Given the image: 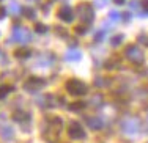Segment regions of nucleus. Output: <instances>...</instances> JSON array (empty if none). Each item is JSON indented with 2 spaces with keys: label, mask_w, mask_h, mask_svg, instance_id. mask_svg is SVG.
Wrapping results in <instances>:
<instances>
[{
  "label": "nucleus",
  "mask_w": 148,
  "mask_h": 143,
  "mask_svg": "<svg viewBox=\"0 0 148 143\" xmlns=\"http://www.w3.org/2000/svg\"><path fill=\"white\" fill-rule=\"evenodd\" d=\"M63 129V120L58 116L52 118L51 121H49V129L44 132V140L49 142V143H55L58 140V135L60 132H62Z\"/></svg>",
  "instance_id": "obj_1"
},
{
  "label": "nucleus",
  "mask_w": 148,
  "mask_h": 143,
  "mask_svg": "<svg viewBox=\"0 0 148 143\" xmlns=\"http://www.w3.org/2000/svg\"><path fill=\"white\" fill-rule=\"evenodd\" d=\"M140 129H142V124H140L139 118H126L121 123V131L125 132L128 137H136V135H139Z\"/></svg>",
  "instance_id": "obj_2"
},
{
  "label": "nucleus",
  "mask_w": 148,
  "mask_h": 143,
  "mask_svg": "<svg viewBox=\"0 0 148 143\" xmlns=\"http://www.w3.org/2000/svg\"><path fill=\"white\" fill-rule=\"evenodd\" d=\"M66 90L73 96H84L87 95V85L77 79H69L66 82Z\"/></svg>",
  "instance_id": "obj_3"
},
{
  "label": "nucleus",
  "mask_w": 148,
  "mask_h": 143,
  "mask_svg": "<svg viewBox=\"0 0 148 143\" xmlns=\"http://www.w3.org/2000/svg\"><path fill=\"white\" fill-rule=\"evenodd\" d=\"M77 16L80 17V20H82L84 24L90 25V24L93 22V19H95V11H93V8H91L90 5L82 3V5L77 6Z\"/></svg>",
  "instance_id": "obj_4"
},
{
  "label": "nucleus",
  "mask_w": 148,
  "mask_h": 143,
  "mask_svg": "<svg viewBox=\"0 0 148 143\" xmlns=\"http://www.w3.org/2000/svg\"><path fill=\"white\" fill-rule=\"evenodd\" d=\"M32 38L33 36H32V33L27 29H24V27H14V29H13V33H11V39L10 41H17V43L24 44V43H29Z\"/></svg>",
  "instance_id": "obj_5"
},
{
  "label": "nucleus",
  "mask_w": 148,
  "mask_h": 143,
  "mask_svg": "<svg viewBox=\"0 0 148 143\" xmlns=\"http://www.w3.org/2000/svg\"><path fill=\"white\" fill-rule=\"evenodd\" d=\"M125 54L132 63H143V52L139 46H128Z\"/></svg>",
  "instance_id": "obj_6"
},
{
  "label": "nucleus",
  "mask_w": 148,
  "mask_h": 143,
  "mask_svg": "<svg viewBox=\"0 0 148 143\" xmlns=\"http://www.w3.org/2000/svg\"><path fill=\"white\" fill-rule=\"evenodd\" d=\"M68 135L74 140H82V138H85V131L80 126L79 121H73L68 127Z\"/></svg>",
  "instance_id": "obj_7"
},
{
  "label": "nucleus",
  "mask_w": 148,
  "mask_h": 143,
  "mask_svg": "<svg viewBox=\"0 0 148 143\" xmlns=\"http://www.w3.org/2000/svg\"><path fill=\"white\" fill-rule=\"evenodd\" d=\"M44 79H40V77H30L27 79V82L24 83V88L29 90V91H36V90L43 88L44 86Z\"/></svg>",
  "instance_id": "obj_8"
},
{
  "label": "nucleus",
  "mask_w": 148,
  "mask_h": 143,
  "mask_svg": "<svg viewBox=\"0 0 148 143\" xmlns=\"http://www.w3.org/2000/svg\"><path fill=\"white\" fill-rule=\"evenodd\" d=\"M0 137L3 138L5 142H11L14 140V131L10 124H0Z\"/></svg>",
  "instance_id": "obj_9"
},
{
  "label": "nucleus",
  "mask_w": 148,
  "mask_h": 143,
  "mask_svg": "<svg viewBox=\"0 0 148 143\" xmlns=\"http://www.w3.org/2000/svg\"><path fill=\"white\" fill-rule=\"evenodd\" d=\"M58 19H62V22H73L74 19V11L69 6H65L58 11Z\"/></svg>",
  "instance_id": "obj_10"
},
{
  "label": "nucleus",
  "mask_w": 148,
  "mask_h": 143,
  "mask_svg": "<svg viewBox=\"0 0 148 143\" xmlns=\"http://www.w3.org/2000/svg\"><path fill=\"white\" fill-rule=\"evenodd\" d=\"M80 58H82V52L79 50V49H68V52H66V55H65V60L66 61H79Z\"/></svg>",
  "instance_id": "obj_11"
},
{
  "label": "nucleus",
  "mask_w": 148,
  "mask_h": 143,
  "mask_svg": "<svg viewBox=\"0 0 148 143\" xmlns=\"http://www.w3.org/2000/svg\"><path fill=\"white\" fill-rule=\"evenodd\" d=\"M87 126L90 129H93V131H98V129L104 127V123H103V120L98 118V116H90V118H87Z\"/></svg>",
  "instance_id": "obj_12"
},
{
  "label": "nucleus",
  "mask_w": 148,
  "mask_h": 143,
  "mask_svg": "<svg viewBox=\"0 0 148 143\" xmlns=\"http://www.w3.org/2000/svg\"><path fill=\"white\" fill-rule=\"evenodd\" d=\"M13 120L17 121V123H24V120L29 121L30 120V113L29 112H24V110H17V112H14V115H13Z\"/></svg>",
  "instance_id": "obj_13"
},
{
  "label": "nucleus",
  "mask_w": 148,
  "mask_h": 143,
  "mask_svg": "<svg viewBox=\"0 0 148 143\" xmlns=\"http://www.w3.org/2000/svg\"><path fill=\"white\" fill-rule=\"evenodd\" d=\"M30 55H32V52H30V49H27V47H19V49H16V50H14V57L19 58V60L29 58Z\"/></svg>",
  "instance_id": "obj_14"
},
{
  "label": "nucleus",
  "mask_w": 148,
  "mask_h": 143,
  "mask_svg": "<svg viewBox=\"0 0 148 143\" xmlns=\"http://www.w3.org/2000/svg\"><path fill=\"white\" fill-rule=\"evenodd\" d=\"M8 13L10 14H13V16H17L21 13V6H19V3L17 2H10V5H8Z\"/></svg>",
  "instance_id": "obj_15"
},
{
  "label": "nucleus",
  "mask_w": 148,
  "mask_h": 143,
  "mask_svg": "<svg viewBox=\"0 0 148 143\" xmlns=\"http://www.w3.org/2000/svg\"><path fill=\"white\" fill-rule=\"evenodd\" d=\"M125 41V35H115V36H112V39H110V44L112 46H120V44Z\"/></svg>",
  "instance_id": "obj_16"
},
{
  "label": "nucleus",
  "mask_w": 148,
  "mask_h": 143,
  "mask_svg": "<svg viewBox=\"0 0 148 143\" xmlns=\"http://www.w3.org/2000/svg\"><path fill=\"white\" fill-rule=\"evenodd\" d=\"M14 90V86H10V85H3V86H0V99H3L6 95H8L10 91H13Z\"/></svg>",
  "instance_id": "obj_17"
},
{
  "label": "nucleus",
  "mask_w": 148,
  "mask_h": 143,
  "mask_svg": "<svg viewBox=\"0 0 148 143\" xmlns=\"http://www.w3.org/2000/svg\"><path fill=\"white\" fill-rule=\"evenodd\" d=\"M109 19H112V22H120L121 14H120L117 10H112V11H109Z\"/></svg>",
  "instance_id": "obj_18"
},
{
  "label": "nucleus",
  "mask_w": 148,
  "mask_h": 143,
  "mask_svg": "<svg viewBox=\"0 0 148 143\" xmlns=\"http://www.w3.org/2000/svg\"><path fill=\"white\" fill-rule=\"evenodd\" d=\"M24 16H25L27 19H35V17H36V10H33V8H24Z\"/></svg>",
  "instance_id": "obj_19"
},
{
  "label": "nucleus",
  "mask_w": 148,
  "mask_h": 143,
  "mask_svg": "<svg viewBox=\"0 0 148 143\" xmlns=\"http://www.w3.org/2000/svg\"><path fill=\"white\" fill-rule=\"evenodd\" d=\"M82 109H85V102H74L69 106V110L71 112H80Z\"/></svg>",
  "instance_id": "obj_20"
},
{
  "label": "nucleus",
  "mask_w": 148,
  "mask_h": 143,
  "mask_svg": "<svg viewBox=\"0 0 148 143\" xmlns=\"http://www.w3.org/2000/svg\"><path fill=\"white\" fill-rule=\"evenodd\" d=\"M35 30H36V33H40V35H44V33H47V27L44 25L43 22H36V25H35Z\"/></svg>",
  "instance_id": "obj_21"
},
{
  "label": "nucleus",
  "mask_w": 148,
  "mask_h": 143,
  "mask_svg": "<svg viewBox=\"0 0 148 143\" xmlns=\"http://www.w3.org/2000/svg\"><path fill=\"white\" fill-rule=\"evenodd\" d=\"M104 35H106L104 30H101V32H96V35H95V41H103V39H104Z\"/></svg>",
  "instance_id": "obj_22"
},
{
  "label": "nucleus",
  "mask_w": 148,
  "mask_h": 143,
  "mask_svg": "<svg viewBox=\"0 0 148 143\" xmlns=\"http://www.w3.org/2000/svg\"><path fill=\"white\" fill-rule=\"evenodd\" d=\"M76 32L79 33V35L85 33V32H87V24H84V25H77V27H76Z\"/></svg>",
  "instance_id": "obj_23"
},
{
  "label": "nucleus",
  "mask_w": 148,
  "mask_h": 143,
  "mask_svg": "<svg viewBox=\"0 0 148 143\" xmlns=\"http://www.w3.org/2000/svg\"><path fill=\"white\" fill-rule=\"evenodd\" d=\"M109 0H95V6H98V8H103V6L107 5Z\"/></svg>",
  "instance_id": "obj_24"
},
{
  "label": "nucleus",
  "mask_w": 148,
  "mask_h": 143,
  "mask_svg": "<svg viewBox=\"0 0 148 143\" xmlns=\"http://www.w3.org/2000/svg\"><path fill=\"white\" fill-rule=\"evenodd\" d=\"M55 32L58 33V36L66 38V30H65V29H60V27H55Z\"/></svg>",
  "instance_id": "obj_25"
},
{
  "label": "nucleus",
  "mask_w": 148,
  "mask_h": 143,
  "mask_svg": "<svg viewBox=\"0 0 148 143\" xmlns=\"http://www.w3.org/2000/svg\"><path fill=\"white\" fill-rule=\"evenodd\" d=\"M140 5H142V10H145V11L148 13V0H142Z\"/></svg>",
  "instance_id": "obj_26"
},
{
  "label": "nucleus",
  "mask_w": 148,
  "mask_h": 143,
  "mask_svg": "<svg viewBox=\"0 0 148 143\" xmlns=\"http://www.w3.org/2000/svg\"><path fill=\"white\" fill-rule=\"evenodd\" d=\"M101 97H103V96H93V99H91V102H93V104H98V102H101V101H103V99H101Z\"/></svg>",
  "instance_id": "obj_27"
},
{
  "label": "nucleus",
  "mask_w": 148,
  "mask_h": 143,
  "mask_svg": "<svg viewBox=\"0 0 148 143\" xmlns=\"http://www.w3.org/2000/svg\"><path fill=\"white\" fill-rule=\"evenodd\" d=\"M6 14V11H5V8H0V19H3Z\"/></svg>",
  "instance_id": "obj_28"
},
{
  "label": "nucleus",
  "mask_w": 148,
  "mask_h": 143,
  "mask_svg": "<svg viewBox=\"0 0 148 143\" xmlns=\"http://www.w3.org/2000/svg\"><path fill=\"white\" fill-rule=\"evenodd\" d=\"M112 24H109V22H104V25H103V29H112Z\"/></svg>",
  "instance_id": "obj_29"
},
{
  "label": "nucleus",
  "mask_w": 148,
  "mask_h": 143,
  "mask_svg": "<svg viewBox=\"0 0 148 143\" xmlns=\"http://www.w3.org/2000/svg\"><path fill=\"white\" fill-rule=\"evenodd\" d=\"M137 6H139V3H137V2H136V0H134V2L131 3V10H136V8H137Z\"/></svg>",
  "instance_id": "obj_30"
},
{
  "label": "nucleus",
  "mask_w": 148,
  "mask_h": 143,
  "mask_svg": "<svg viewBox=\"0 0 148 143\" xmlns=\"http://www.w3.org/2000/svg\"><path fill=\"white\" fill-rule=\"evenodd\" d=\"M115 3H117V5H125V2L126 0H114Z\"/></svg>",
  "instance_id": "obj_31"
}]
</instances>
